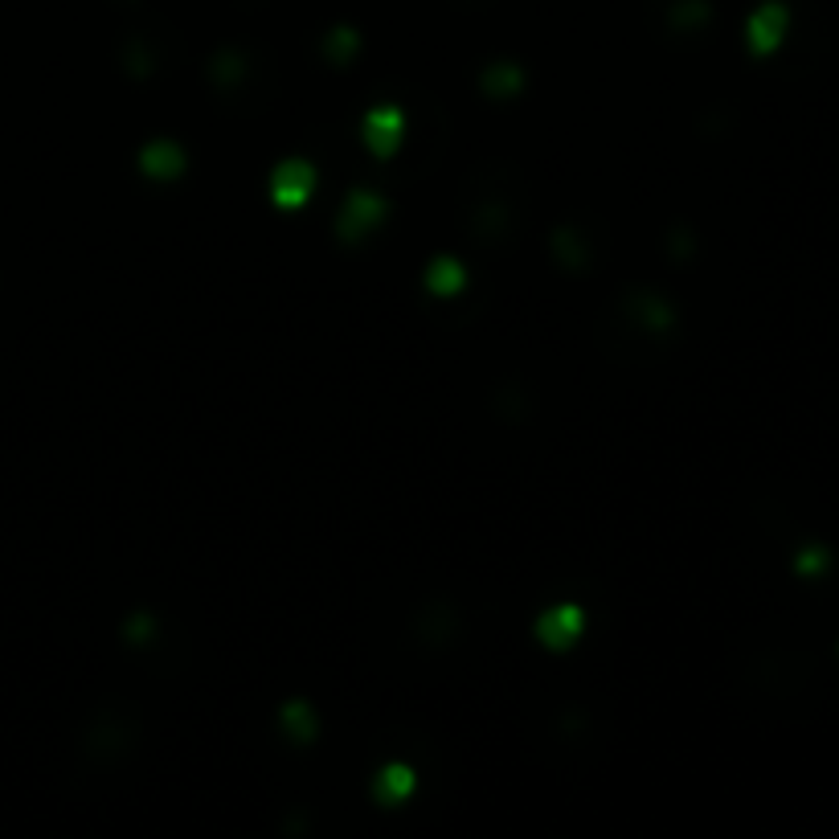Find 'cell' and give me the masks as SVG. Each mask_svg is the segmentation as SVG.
Returning a JSON list of instances; mask_svg holds the SVG:
<instances>
[{
	"instance_id": "4fadbf2b",
	"label": "cell",
	"mask_w": 839,
	"mask_h": 839,
	"mask_svg": "<svg viewBox=\"0 0 839 839\" xmlns=\"http://www.w3.org/2000/svg\"><path fill=\"white\" fill-rule=\"evenodd\" d=\"M557 242H561V258H565V262H578V258H586V250H582L578 242H569V230H561V234H557Z\"/></svg>"
},
{
	"instance_id": "30bf717a",
	"label": "cell",
	"mask_w": 839,
	"mask_h": 839,
	"mask_svg": "<svg viewBox=\"0 0 839 839\" xmlns=\"http://www.w3.org/2000/svg\"><path fill=\"white\" fill-rule=\"evenodd\" d=\"M283 721H291L299 729V737H312V713L303 709V704H287L283 709Z\"/></svg>"
},
{
	"instance_id": "3957f363",
	"label": "cell",
	"mask_w": 839,
	"mask_h": 839,
	"mask_svg": "<svg viewBox=\"0 0 839 839\" xmlns=\"http://www.w3.org/2000/svg\"><path fill=\"white\" fill-rule=\"evenodd\" d=\"M537 635L549 647H569L573 639L582 635V610L578 606H557V610H549L541 623H537Z\"/></svg>"
},
{
	"instance_id": "ba28073f",
	"label": "cell",
	"mask_w": 839,
	"mask_h": 839,
	"mask_svg": "<svg viewBox=\"0 0 839 839\" xmlns=\"http://www.w3.org/2000/svg\"><path fill=\"white\" fill-rule=\"evenodd\" d=\"M144 168L152 176H176L185 168V156H181V148H172V144H152L144 152Z\"/></svg>"
},
{
	"instance_id": "7a4b0ae2",
	"label": "cell",
	"mask_w": 839,
	"mask_h": 839,
	"mask_svg": "<svg viewBox=\"0 0 839 839\" xmlns=\"http://www.w3.org/2000/svg\"><path fill=\"white\" fill-rule=\"evenodd\" d=\"M782 33H786V9L762 5L754 13V21H749V46H754V54H770V50H778Z\"/></svg>"
},
{
	"instance_id": "9c48e42d",
	"label": "cell",
	"mask_w": 839,
	"mask_h": 839,
	"mask_svg": "<svg viewBox=\"0 0 839 839\" xmlns=\"http://www.w3.org/2000/svg\"><path fill=\"white\" fill-rule=\"evenodd\" d=\"M410 786H414V774H410L406 766H389V770L377 778V794H381V799H406Z\"/></svg>"
},
{
	"instance_id": "5b68a950",
	"label": "cell",
	"mask_w": 839,
	"mask_h": 839,
	"mask_svg": "<svg viewBox=\"0 0 839 839\" xmlns=\"http://www.w3.org/2000/svg\"><path fill=\"white\" fill-rule=\"evenodd\" d=\"M397 131H402V115H397L393 107H377V111L365 119V144H369L373 152H393Z\"/></svg>"
},
{
	"instance_id": "8992f818",
	"label": "cell",
	"mask_w": 839,
	"mask_h": 839,
	"mask_svg": "<svg viewBox=\"0 0 839 839\" xmlns=\"http://www.w3.org/2000/svg\"><path fill=\"white\" fill-rule=\"evenodd\" d=\"M631 316H635V324L639 328H647V332H659V328H672V307L664 303V299H655V295H643V291H635L631 295Z\"/></svg>"
},
{
	"instance_id": "8fae6325",
	"label": "cell",
	"mask_w": 839,
	"mask_h": 839,
	"mask_svg": "<svg viewBox=\"0 0 839 839\" xmlns=\"http://www.w3.org/2000/svg\"><path fill=\"white\" fill-rule=\"evenodd\" d=\"M520 86V70H492L488 74V91H516Z\"/></svg>"
},
{
	"instance_id": "277c9868",
	"label": "cell",
	"mask_w": 839,
	"mask_h": 839,
	"mask_svg": "<svg viewBox=\"0 0 839 839\" xmlns=\"http://www.w3.org/2000/svg\"><path fill=\"white\" fill-rule=\"evenodd\" d=\"M381 217H385V205L373 193H352L348 197V209H344V222H340V234L344 238H357L361 230L377 226Z\"/></svg>"
},
{
	"instance_id": "7c38bea8",
	"label": "cell",
	"mask_w": 839,
	"mask_h": 839,
	"mask_svg": "<svg viewBox=\"0 0 839 839\" xmlns=\"http://www.w3.org/2000/svg\"><path fill=\"white\" fill-rule=\"evenodd\" d=\"M799 569H803V573H819V569H827V553H823V549H807V553L799 557Z\"/></svg>"
},
{
	"instance_id": "6da1fadb",
	"label": "cell",
	"mask_w": 839,
	"mask_h": 839,
	"mask_svg": "<svg viewBox=\"0 0 839 839\" xmlns=\"http://www.w3.org/2000/svg\"><path fill=\"white\" fill-rule=\"evenodd\" d=\"M312 168H307L303 160H287V164H279L275 168V176H271V189H275V201H283V205H299L307 193H312Z\"/></svg>"
},
{
	"instance_id": "52a82bcc",
	"label": "cell",
	"mask_w": 839,
	"mask_h": 839,
	"mask_svg": "<svg viewBox=\"0 0 839 839\" xmlns=\"http://www.w3.org/2000/svg\"><path fill=\"white\" fill-rule=\"evenodd\" d=\"M426 283H430V291H438V295H451V291L463 287V267H459L455 258H434L430 271H426Z\"/></svg>"
}]
</instances>
